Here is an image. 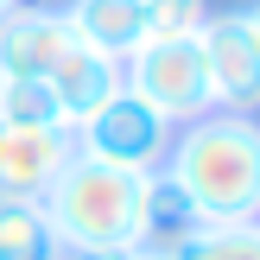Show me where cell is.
Wrapping results in <instances>:
<instances>
[{"instance_id":"cell-1","label":"cell","mask_w":260,"mask_h":260,"mask_svg":"<svg viewBox=\"0 0 260 260\" xmlns=\"http://www.w3.org/2000/svg\"><path fill=\"white\" fill-rule=\"evenodd\" d=\"M159 172L190 197L197 222H254L260 216V121L210 108L203 121L178 127Z\"/></svg>"},{"instance_id":"cell-2","label":"cell","mask_w":260,"mask_h":260,"mask_svg":"<svg viewBox=\"0 0 260 260\" xmlns=\"http://www.w3.org/2000/svg\"><path fill=\"white\" fill-rule=\"evenodd\" d=\"M38 203H45V222L70 260L146 248V172L102 165V159L76 152Z\"/></svg>"},{"instance_id":"cell-3","label":"cell","mask_w":260,"mask_h":260,"mask_svg":"<svg viewBox=\"0 0 260 260\" xmlns=\"http://www.w3.org/2000/svg\"><path fill=\"white\" fill-rule=\"evenodd\" d=\"M121 76H127V89H134L140 102H152L172 127H190V121H203V114L216 108L197 32H152L140 51L121 57Z\"/></svg>"},{"instance_id":"cell-4","label":"cell","mask_w":260,"mask_h":260,"mask_svg":"<svg viewBox=\"0 0 260 260\" xmlns=\"http://www.w3.org/2000/svg\"><path fill=\"white\" fill-rule=\"evenodd\" d=\"M76 134V152L83 159H102V165H127V172H159L165 152H172L178 127L165 121L152 102H140L134 89H114L89 121L70 127Z\"/></svg>"},{"instance_id":"cell-5","label":"cell","mask_w":260,"mask_h":260,"mask_svg":"<svg viewBox=\"0 0 260 260\" xmlns=\"http://www.w3.org/2000/svg\"><path fill=\"white\" fill-rule=\"evenodd\" d=\"M203 70H210V95L222 114H260V32L241 13H203L197 25Z\"/></svg>"},{"instance_id":"cell-6","label":"cell","mask_w":260,"mask_h":260,"mask_svg":"<svg viewBox=\"0 0 260 260\" xmlns=\"http://www.w3.org/2000/svg\"><path fill=\"white\" fill-rule=\"evenodd\" d=\"M76 159L70 127H7L0 121V197H45Z\"/></svg>"},{"instance_id":"cell-7","label":"cell","mask_w":260,"mask_h":260,"mask_svg":"<svg viewBox=\"0 0 260 260\" xmlns=\"http://www.w3.org/2000/svg\"><path fill=\"white\" fill-rule=\"evenodd\" d=\"M70 19L63 7L45 0H19L13 13H0V76H51V63L70 51Z\"/></svg>"},{"instance_id":"cell-8","label":"cell","mask_w":260,"mask_h":260,"mask_svg":"<svg viewBox=\"0 0 260 260\" xmlns=\"http://www.w3.org/2000/svg\"><path fill=\"white\" fill-rule=\"evenodd\" d=\"M45 83H51V95H57V108H63V127H76V121H89L114 89H127V76H121V57H108V51L70 38V51L51 63Z\"/></svg>"},{"instance_id":"cell-9","label":"cell","mask_w":260,"mask_h":260,"mask_svg":"<svg viewBox=\"0 0 260 260\" xmlns=\"http://www.w3.org/2000/svg\"><path fill=\"white\" fill-rule=\"evenodd\" d=\"M63 19H70V32L83 38V45L108 51V57H127V51H140V45L152 38L140 0H70Z\"/></svg>"},{"instance_id":"cell-10","label":"cell","mask_w":260,"mask_h":260,"mask_svg":"<svg viewBox=\"0 0 260 260\" xmlns=\"http://www.w3.org/2000/svg\"><path fill=\"white\" fill-rule=\"evenodd\" d=\"M57 235L38 197H0V260H57Z\"/></svg>"},{"instance_id":"cell-11","label":"cell","mask_w":260,"mask_h":260,"mask_svg":"<svg viewBox=\"0 0 260 260\" xmlns=\"http://www.w3.org/2000/svg\"><path fill=\"white\" fill-rule=\"evenodd\" d=\"M165 254L172 260H260V216L254 222H197Z\"/></svg>"},{"instance_id":"cell-12","label":"cell","mask_w":260,"mask_h":260,"mask_svg":"<svg viewBox=\"0 0 260 260\" xmlns=\"http://www.w3.org/2000/svg\"><path fill=\"white\" fill-rule=\"evenodd\" d=\"M190 229H197L190 197H184L165 172H146V248H178Z\"/></svg>"},{"instance_id":"cell-13","label":"cell","mask_w":260,"mask_h":260,"mask_svg":"<svg viewBox=\"0 0 260 260\" xmlns=\"http://www.w3.org/2000/svg\"><path fill=\"white\" fill-rule=\"evenodd\" d=\"M0 121L7 127H63V108L45 76H0Z\"/></svg>"},{"instance_id":"cell-14","label":"cell","mask_w":260,"mask_h":260,"mask_svg":"<svg viewBox=\"0 0 260 260\" xmlns=\"http://www.w3.org/2000/svg\"><path fill=\"white\" fill-rule=\"evenodd\" d=\"M146 7V32H197L203 25V0H140Z\"/></svg>"},{"instance_id":"cell-15","label":"cell","mask_w":260,"mask_h":260,"mask_svg":"<svg viewBox=\"0 0 260 260\" xmlns=\"http://www.w3.org/2000/svg\"><path fill=\"white\" fill-rule=\"evenodd\" d=\"M95 260H172L165 248H121V254H95Z\"/></svg>"},{"instance_id":"cell-16","label":"cell","mask_w":260,"mask_h":260,"mask_svg":"<svg viewBox=\"0 0 260 260\" xmlns=\"http://www.w3.org/2000/svg\"><path fill=\"white\" fill-rule=\"evenodd\" d=\"M248 19H254V32H260V7H248Z\"/></svg>"},{"instance_id":"cell-17","label":"cell","mask_w":260,"mask_h":260,"mask_svg":"<svg viewBox=\"0 0 260 260\" xmlns=\"http://www.w3.org/2000/svg\"><path fill=\"white\" fill-rule=\"evenodd\" d=\"M13 7H19V0H0V13H13Z\"/></svg>"},{"instance_id":"cell-18","label":"cell","mask_w":260,"mask_h":260,"mask_svg":"<svg viewBox=\"0 0 260 260\" xmlns=\"http://www.w3.org/2000/svg\"><path fill=\"white\" fill-rule=\"evenodd\" d=\"M57 260H70V254H57Z\"/></svg>"}]
</instances>
